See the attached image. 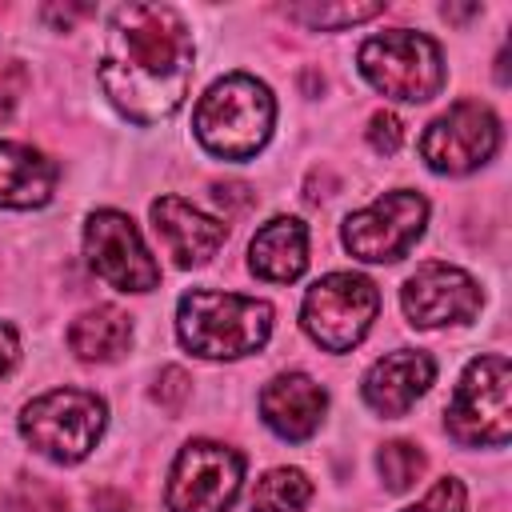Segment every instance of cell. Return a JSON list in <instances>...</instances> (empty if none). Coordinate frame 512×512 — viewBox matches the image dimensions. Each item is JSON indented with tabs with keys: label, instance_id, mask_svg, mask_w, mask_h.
Listing matches in <instances>:
<instances>
[{
	"label": "cell",
	"instance_id": "obj_27",
	"mask_svg": "<svg viewBox=\"0 0 512 512\" xmlns=\"http://www.w3.org/2000/svg\"><path fill=\"white\" fill-rule=\"evenodd\" d=\"M8 116H12V100L0 92V124H8Z\"/></svg>",
	"mask_w": 512,
	"mask_h": 512
},
{
	"label": "cell",
	"instance_id": "obj_11",
	"mask_svg": "<svg viewBox=\"0 0 512 512\" xmlns=\"http://www.w3.org/2000/svg\"><path fill=\"white\" fill-rule=\"evenodd\" d=\"M496 144H500V120L492 116V108L476 100H460L428 124L420 140V156L428 160V168L460 176L480 168L496 152Z\"/></svg>",
	"mask_w": 512,
	"mask_h": 512
},
{
	"label": "cell",
	"instance_id": "obj_14",
	"mask_svg": "<svg viewBox=\"0 0 512 512\" xmlns=\"http://www.w3.org/2000/svg\"><path fill=\"white\" fill-rule=\"evenodd\" d=\"M436 376V364L428 352L420 348H400V352H388L384 360H376L364 376V400L372 412L380 416H404L432 384Z\"/></svg>",
	"mask_w": 512,
	"mask_h": 512
},
{
	"label": "cell",
	"instance_id": "obj_5",
	"mask_svg": "<svg viewBox=\"0 0 512 512\" xmlns=\"http://www.w3.org/2000/svg\"><path fill=\"white\" fill-rule=\"evenodd\" d=\"M360 72L376 92L408 104H424L444 88V56L436 40L408 28L372 36L360 48Z\"/></svg>",
	"mask_w": 512,
	"mask_h": 512
},
{
	"label": "cell",
	"instance_id": "obj_6",
	"mask_svg": "<svg viewBox=\"0 0 512 512\" xmlns=\"http://www.w3.org/2000/svg\"><path fill=\"white\" fill-rule=\"evenodd\" d=\"M376 312H380V292L372 280L356 272H332L308 288L300 320H304V332L320 348L348 352L352 344L364 340Z\"/></svg>",
	"mask_w": 512,
	"mask_h": 512
},
{
	"label": "cell",
	"instance_id": "obj_8",
	"mask_svg": "<svg viewBox=\"0 0 512 512\" xmlns=\"http://www.w3.org/2000/svg\"><path fill=\"white\" fill-rule=\"evenodd\" d=\"M244 480V456L236 448L192 440L180 448L168 480V508L172 512H228Z\"/></svg>",
	"mask_w": 512,
	"mask_h": 512
},
{
	"label": "cell",
	"instance_id": "obj_23",
	"mask_svg": "<svg viewBox=\"0 0 512 512\" xmlns=\"http://www.w3.org/2000/svg\"><path fill=\"white\" fill-rule=\"evenodd\" d=\"M404 124L392 116V112H376L372 120H368V144L376 148V152H384V156H392L396 148H400V140H404V132H400Z\"/></svg>",
	"mask_w": 512,
	"mask_h": 512
},
{
	"label": "cell",
	"instance_id": "obj_17",
	"mask_svg": "<svg viewBox=\"0 0 512 512\" xmlns=\"http://www.w3.org/2000/svg\"><path fill=\"white\" fill-rule=\"evenodd\" d=\"M56 184L52 160L28 144H0V208H40Z\"/></svg>",
	"mask_w": 512,
	"mask_h": 512
},
{
	"label": "cell",
	"instance_id": "obj_21",
	"mask_svg": "<svg viewBox=\"0 0 512 512\" xmlns=\"http://www.w3.org/2000/svg\"><path fill=\"white\" fill-rule=\"evenodd\" d=\"M376 468H380L388 492H404V488H412L416 476L424 472V452H420L416 444H408V440H392V444L380 448Z\"/></svg>",
	"mask_w": 512,
	"mask_h": 512
},
{
	"label": "cell",
	"instance_id": "obj_10",
	"mask_svg": "<svg viewBox=\"0 0 512 512\" xmlns=\"http://www.w3.org/2000/svg\"><path fill=\"white\" fill-rule=\"evenodd\" d=\"M84 252L92 272L120 292H148L160 284V268L124 212H92L84 224Z\"/></svg>",
	"mask_w": 512,
	"mask_h": 512
},
{
	"label": "cell",
	"instance_id": "obj_26",
	"mask_svg": "<svg viewBox=\"0 0 512 512\" xmlns=\"http://www.w3.org/2000/svg\"><path fill=\"white\" fill-rule=\"evenodd\" d=\"M92 508H104V512H120V508H128L120 496H108V492H96L92 496Z\"/></svg>",
	"mask_w": 512,
	"mask_h": 512
},
{
	"label": "cell",
	"instance_id": "obj_20",
	"mask_svg": "<svg viewBox=\"0 0 512 512\" xmlns=\"http://www.w3.org/2000/svg\"><path fill=\"white\" fill-rule=\"evenodd\" d=\"M380 12H384V4H292V8H288L292 20H300V24H308V28H320V32H328V28H348V24L372 20V16H380Z\"/></svg>",
	"mask_w": 512,
	"mask_h": 512
},
{
	"label": "cell",
	"instance_id": "obj_24",
	"mask_svg": "<svg viewBox=\"0 0 512 512\" xmlns=\"http://www.w3.org/2000/svg\"><path fill=\"white\" fill-rule=\"evenodd\" d=\"M192 392V380H188V372L184 368H164L160 372V380H156V388H152V396H156V404H164V408H180L184 404V396Z\"/></svg>",
	"mask_w": 512,
	"mask_h": 512
},
{
	"label": "cell",
	"instance_id": "obj_13",
	"mask_svg": "<svg viewBox=\"0 0 512 512\" xmlns=\"http://www.w3.org/2000/svg\"><path fill=\"white\" fill-rule=\"evenodd\" d=\"M152 228H156L160 244L168 248V256H172L180 268L204 264L208 256H216V248H220L224 236H228V224H224V220L204 216L200 208H192V204L180 200V196H160V200L152 204Z\"/></svg>",
	"mask_w": 512,
	"mask_h": 512
},
{
	"label": "cell",
	"instance_id": "obj_9",
	"mask_svg": "<svg viewBox=\"0 0 512 512\" xmlns=\"http://www.w3.org/2000/svg\"><path fill=\"white\" fill-rule=\"evenodd\" d=\"M424 220H428V200L420 192H408V188L384 192L380 200H372L368 208L344 220V244L352 256L372 264L400 260L420 240Z\"/></svg>",
	"mask_w": 512,
	"mask_h": 512
},
{
	"label": "cell",
	"instance_id": "obj_15",
	"mask_svg": "<svg viewBox=\"0 0 512 512\" xmlns=\"http://www.w3.org/2000/svg\"><path fill=\"white\" fill-rule=\"evenodd\" d=\"M324 388L304 372H280L260 392L264 424L284 440H308L324 420Z\"/></svg>",
	"mask_w": 512,
	"mask_h": 512
},
{
	"label": "cell",
	"instance_id": "obj_3",
	"mask_svg": "<svg viewBox=\"0 0 512 512\" xmlns=\"http://www.w3.org/2000/svg\"><path fill=\"white\" fill-rule=\"evenodd\" d=\"M276 104L272 92L252 76H224L216 80L196 104V140L224 160L256 156L272 136Z\"/></svg>",
	"mask_w": 512,
	"mask_h": 512
},
{
	"label": "cell",
	"instance_id": "obj_16",
	"mask_svg": "<svg viewBox=\"0 0 512 512\" xmlns=\"http://www.w3.org/2000/svg\"><path fill=\"white\" fill-rule=\"evenodd\" d=\"M248 264L260 280H272V284L296 280L308 264V228L296 216L268 220L248 244Z\"/></svg>",
	"mask_w": 512,
	"mask_h": 512
},
{
	"label": "cell",
	"instance_id": "obj_22",
	"mask_svg": "<svg viewBox=\"0 0 512 512\" xmlns=\"http://www.w3.org/2000/svg\"><path fill=\"white\" fill-rule=\"evenodd\" d=\"M404 512H464V484L452 480V476H444L420 504H412Z\"/></svg>",
	"mask_w": 512,
	"mask_h": 512
},
{
	"label": "cell",
	"instance_id": "obj_2",
	"mask_svg": "<svg viewBox=\"0 0 512 512\" xmlns=\"http://www.w3.org/2000/svg\"><path fill=\"white\" fill-rule=\"evenodd\" d=\"M180 344L204 360H236L256 352L272 332V308L240 292L196 288L180 300L176 312Z\"/></svg>",
	"mask_w": 512,
	"mask_h": 512
},
{
	"label": "cell",
	"instance_id": "obj_7",
	"mask_svg": "<svg viewBox=\"0 0 512 512\" xmlns=\"http://www.w3.org/2000/svg\"><path fill=\"white\" fill-rule=\"evenodd\" d=\"M508 360L500 352L480 356L464 368L452 404H448V432L460 444H504L512 432L508 408Z\"/></svg>",
	"mask_w": 512,
	"mask_h": 512
},
{
	"label": "cell",
	"instance_id": "obj_18",
	"mask_svg": "<svg viewBox=\"0 0 512 512\" xmlns=\"http://www.w3.org/2000/svg\"><path fill=\"white\" fill-rule=\"evenodd\" d=\"M68 344H72V352L80 360L108 364V360H116V356L128 352V344H132V320L120 308H108V304L88 308L84 316L72 320Z\"/></svg>",
	"mask_w": 512,
	"mask_h": 512
},
{
	"label": "cell",
	"instance_id": "obj_19",
	"mask_svg": "<svg viewBox=\"0 0 512 512\" xmlns=\"http://www.w3.org/2000/svg\"><path fill=\"white\" fill-rule=\"evenodd\" d=\"M312 500V484L300 468H276L268 472L252 492V512H304Z\"/></svg>",
	"mask_w": 512,
	"mask_h": 512
},
{
	"label": "cell",
	"instance_id": "obj_12",
	"mask_svg": "<svg viewBox=\"0 0 512 512\" xmlns=\"http://www.w3.org/2000/svg\"><path fill=\"white\" fill-rule=\"evenodd\" d=\"M400 304H404V312L416 328L468 324L480 312V288L468 272H460L452 264H440V260H428L408 276V284L400 292Z\"/></svg>",
	"mask_w": 512,
	"mask_h": 512
},
{
	"label": "cell",
	"instance_id": "obj_4",
	"mask_svg": "<svg viewBox=\"0 0 512 512\" xmlns=\"http://www.w3.org/2000/svg\"><path fill=\"white\" fill-rule=\"evenodd\" d=\"M20 432L40 456L56 464H76L96 448L104 432V400L84 388L44 392L24 408Z\"/></svg>",
	"mask_w": 512,
	"mask_h": 512
},
{
	"label": "cell",
	"instance_id": "obj_25",
	"mask_svg": "<svg viewBox=\"0 0 512 512\" xmlns=\"http://www.w3.org/2000/svg\"><path fill=\"white\" fill-rule=\"evenodd\" d=\"M16 356H20V344H16V332H12L8 324H0V376H4V372H12V364H16Z\"/></svg>",
	"mask_w": 512,
	"mask_h": 512
},
{
	"label": "cell",
	"instance_id": "obj_1",
	"mask_svg": "<svg viewBox=\"0 0 512 512\" xmlns=\"http://www.w3.org/2000/svg\"><path fill=\"white\" fill-rule=\"evenodd\" d=\"M108 100L136 124L168 120L192 84V36L168 4L116 8L100 60Z\"/></svg>",
	"mask_w": 512,
	"mask_h": 512
}]
</instances>
